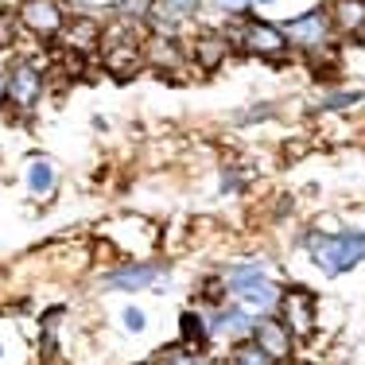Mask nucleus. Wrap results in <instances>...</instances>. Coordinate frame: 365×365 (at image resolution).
<instances>
[{
  "label": "nucleus",
  "instance_id": "obj_14",
  "mask_svg": "<svg viewBox=\"0 0 365 365\" xmlns=\"http://www.w3.org/2000/svg\"><path fill=\"white\" fill-rule=\"evenodd\" d=\"M222 55H225V43L218 36H206V39H198V63L206 66V71H214V66L222 63Z\"/></svg>",
  "mask_w": 365,
  "mask_h": 365
},
{
  "label": "nucleus",
  "instance_id": "obj_8",
  "mask_svg": "<svg viewBox=\"0 0 365 365\" xmlns=\"http://www.w3.org/2000/svg\"><path fill=\"white\" fill-rule=\"evenodd\" d=\"M288 39L295 43V47H323L327 43V16L323 12L299 16V20L288 28Z\"/></svg>",
  "mask_w": 365,
  "mask_h": 365
},
{
  "label": "nucleus",
  "instance_id": "obj_18",
  "mask_svg": "<svg viewBox=\"0 0 365 365\" xmlns=\"http://www.w3.org/2000/svg\"><path fill=\"white\" fill-rule=\"evenodd\" d=\"M249 323H245V315L241 311H230V315H222V323H218V330H225V334H241Z\"/></svg>",
  "mask_w": 365,
  "mask_h": 365
},
{
  "label": "nucleus",
  "instance_id": "obj_15",
  "mask_svg": "<svg viewBox=\"0 0 365 365\" xmlns=\"http://www.w3.org/2000/svg\"><path fill=\"white\" fill-rule=\"evenodd\" d=\"M182 338H187L190 346H202V342H206V327H202V319L182 315Z\"/></svg>",
  "mask_w": 365,
  "mask_h": 365
},
{
  "label": "nucleus",
  "instance_id": "obj_19",
  "mask_svg": "<svg viewBox=\"0 0 365 365\" xmlns=\"http://www.w3.org/2000/svg\"><path fill=\"white\" fill-rule=\"evenodd\" d=\"M117 8L125 16H148V12H152V0H120Z\"/></svg>",
  "mask_w": 365,
  "mask_h": 365
},
{
  "label": "nucleus",
  "instance_id": "obj_16",
  "mask_svg": "<svg viewBox=\"0 0 365 365\" xmlns=\"http://www.w3.org/2000/svg\"><path fill=\"white\" fill-rule=\"evenodd\" d=\"M106 63H109V71L125 74V71H128V63H136V47H120V51H109V55H106Z\"/></svg>",
  "mask_w": 365,
  "mask_h": 365
},
{
  "label": "nucleus",
  "instance_id": "obj_1",
  "mask_svg": "<svg viewBox=\"0 0 365 365\" xmlns=\"http://www.w3.org/2000/svg\"><path fill=\"white\" fill-rule=\"evenodd\" d=\"M311 245V253H315V264L323 268V272H350L354 264L361 260V233L354 230V233H342V237H311L307 241Z\"/></svg>",
  "mask_w": 365,
  "mask_h": 365
},
{
  "label": "nucleus",
  "instance_id": "obj_22",
  "mask_svg": "<svg viewBox=\"0 0 365 365\" xmlns=\"http://www.w3.org/2000/svg\"><path fill=\"white\" fill-rule=\"evenodd\" d=\"M222 8H230V12H245L249 0H222Z\"/></svg>",
  "mask_w": 365,
  "mask_h": 365
},
{
  "label": "nucleus",
  "instance_id": "obj_17",
  "mask_svg": "<svg viewBox=\"0 0 365 365\" xmlns=\"http://www.w3.org/2000/svg\"><path fill=\"white\" fill-rule=\"evenodd\" d=\"M233 361H245V365H268L272 358H268V354H264V350H260V346L253 342V346H241V350L233 354Z\"/></svg>",
  "mask_w": 365,
  "mask_h": 365
},
{
  "label": "nucleus",
  "instance_id": "obj_20",
  "mask_svg": "<svg viewBox=\"0 0 365 365\" xmlns=\"http://www.w3.org/2000/svg\"><path fill=\"white\" fill-rule=\"evenodd\" d=\"M168 8L175 16H187V12H195V8H198V0H168Z\"/></svg>",
  "mask_w": 365,
  "mask_h": 365
},
{
  "label": "nucleus",
  "instance_id": "obj_2",
  "mask_svg": "<svg viewBox=\"0 0 365 365\" xmlns=\"http://www.w3.org/2000/svg\"><path fill=\"white\" fill-rule=\"evenodd\" d=\"M253 342L272 361L292 358V330L284 327V323H272V319H260V323H253Z\"/></svg>",
  "mask_w": 365,
  "mask_h": 365
},
{
  "label": "nucleus",
  "instance_id": "obj_24",
  "mask_svg": "<svg viewBox=\"0 0 365 365\" xmlns=\"http://www.w3.org/2000/svg\"><path fill=\"white\" fill-rule=\"evenodd\" d=\"M260 4H268V0H260Z\"/></svg>",
  "mask_w": 365,
  "mask_h": 365
},
{
  "label": "nucleus",
  "instance_id": "obj_7",
  "mask_svg": "<svg viewBox=\"0 0 365 365\" xmlns=\"http://www.w3.org/2000/svg\"><path fill=\"white\" fill-rule=\"evenodd\" d=\"M233 292H237L241 307H253V311H272V303L280 299V295H276V284H268L264 276H249V280L233 284Z\"/></svg>",
  "mask_w": 365,
  "mask_h": 365
},
{
  "label": "nucleus",
  "instance_id": "obj_12",
  "mask_svg": "<svg viewBox=\"0 0 365 365\" xmlns=\"http://www.w3.org/2000/svg\"><path fill=\"white\" fill-rule=\"evenodd\" d=\"M98 39H101V28L93 20H78L71 28V47H78V51H90Z\"/></svg>",
  "mask_w": 365,
  "mask_h": 365
},
{
  "label": "nucleus",
  "instance_id": "obj_23",
  "mask_svg": "<svg viewBox=\"0 0 365 365\" xmlns=\"http://www.w3.org/2000/svg\"><path fill=\"white\" fill-rule=\"evenodd\" d=\"M0 98H4V82H0Z\"/></svg>",
  "mask_w": 365,
  "mask_h": 365
},
{
  "label": "nucleus",
  "instance_id": "obj_13",
  "mask_svg": "<svg viewBox=\"0 0 365 365\" xmlns=\"http://www.w3.org/2000/svg\"><path fill=\"white\" fill-rule=\"evenodd\" d=\"M334 12H338V24H342L346 31H361V0H338L334 4Z\"/></svg>",
  "mask_w": 365,
  "mask_h": 365
},
{
  "label": "nucleus",
  "instance_id": "obj_5",
  "mask_svg": "<svg viewBox=\"0 0 365 365\" xmlns=\"http://www.w3.org/2000/svg\"><path fill=\"white\" fill-rule=\"evenodd\" d=\"M109 237L117 241V245H125L128 253H148V249L155 245V230L140 218H125L120 225H113Z\"/></svg>",
  "mask_w": 365,
  "mask_h": 365
},
{
  "label": "nucleus",
  "instance_id": "obj_21",
  "mask_svg": "<svg viewBox=\"0 0 365 365\" xmlns=\"http://www.w3.org/2000/svg\"><path fill=\"white\" fill-rule=\"evenodd\" d=\"M125 327H128V330H140V327H144V315H140L136 307H128V311H125Z\"/></svg>",
  "mask_w": 365,
  "mask_h": 365
},
{
  "label": "nucleus",
  "instance_id": "obj_4",
  "mask_svg": "<svg viewBox=\"0 0 365 365\" xmlns=\"http://www.w3.org/2000/svg\"><path fill=\"white\" fill-rule=\"evenodd\" d=\"M4 93L12 98L16 109H31L43 93V78L36 74V66H20V71H12V82L4 86Z\"/></svg>",
  "mask_w": 365,
  "mask_h": 365
},
{
  "label": "nucleus",
  "instance_id": "obj_10",
  "mask_svg": "<svg viewBox=\"0 0 365 365\" xmlns=\"http://www.w3.org/2000/svg\"><path fill=\"white\" fill-rule=\"evenodd\" d=\"M160 272H163V268H155V264H133V268L113 272L109 284H113V288H125V292H136V288H148L152 280H160Z\"/></svg>",
  "mask_w": 365,
  "mask_h": 365
},
{
  "label": "nucleus",
  "instance_id": "obj_9",
  "mask_svg": "<svg viewBox=\"0 0 365 365\" xmlns=\"http://www.w3.org/2000/svg\"><path fill=\"white\" fill-rule=\"evenodd\" d=\"M241 43H245L249 51H257V55H280V51L288 47V39L276 28H268V24H249V28L241 31Z\"/></svg>",
  "mask_w": 365,
  "mask_h": 365
},
{
  "label": "nucleus",
  "instance_id": "obj_6",
  "mask_svg": "<svg viewBox=\"0 0 365 365\" xmlns=\"http://www.w3.org/2000/svg\"><path fill=\"white\" fill-rule=\"evenodd\" d=\"M284 315H288L292 334H311V330H315V295L295 288L288 299H284Z\"/></svg>",
  "mask_w": 365,
  "mask_h": 365
},
{
  "label": "nucleus",
  "instance_id": "obj_3",
  "mask_svg": "<svg viewBox=\"0 0 365 365\" xmlns=\"http://www.w3.org/2000/svg\"><path fill=\"white\" fill-rule=\"evenodd\" d=\"M20 20L28 24L36 36H55V31L63 28V8H58L55 0H28V4L20 8Z\"/></svg>",
  "mask_w": 365,
  "mask_h": 365
},
{
  "label": "nucleus",
  "instance_id": "obj_11",
  "mask_svg": "<svg viewBox=\"0 0 365 365\" xmlns=\"http://www.w3.org/2000/svg\"><path fill=\"white\" fill-rule=\"evenodd\" d=\"M28 182H31V190H36V195H47V190L55 187V168H51L47 160H36L28 168Z\"/></svg>",
  "mask_w": 365,
  "mask_h": 365
}]
</instances>
